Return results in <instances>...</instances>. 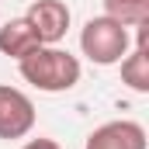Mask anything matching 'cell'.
Wrapping results in <instances>:
<instances>
[{"label":"cell","mask_w":149,"mask_h":149,"mask_svg":"<svg viewBox=\"0 0 149 149\" xmlns=\"http://www.w3.org/2000/svg\"><path fill=\"white\" fill-rule=\"evenodd\" d=\"M17 70L31 87L45 94H63L80 83V59L59 45H38L35 52L17 59Z\"/></svg>","instance_id":"6da1fadb"},{"label":"cell","mask_w":149,"mask_h":149,"mask_svg":"<svg viewBox=\"0 0 149 149\" xmlns=\"http://www.w3.org/2000/svg\"><path fill=\"white\" fill-rule=\"evenodd\" d=\"M80 49H83V56H87L90 63H97V66H118V63L128 56V49H132V35H128V28H125L121 21L101 14V17H90V21L83 24V31H80Z\"/></svg>","instance_id":"7a4b0ae2"},{"label":"cell","mask_w":149,"mask_h":149,"mask_svg":"<svg viewBox=\"0 0 149 149\" xmlns=\"http://www.w3.org/2000/svg\"><path fill=\"white\" fill-rule=\"evenodd\" d=\"M35 128V104L24 90L0 83V139H24Z\"/></svg>","instance_id":"3957f363"},{"label":"cell","mask_w":149,"mask_h":149,"mask_svg":"<svg viewBox=\"0 0 149 149\" xmlns=\"http://www.w3.org/2000/svg\"><path fill=\"white\" fill-rule=\"evenodd\" d=\"M24 17L35 28L42 45H56L59 38H66V31H70V7L63 0H35Z\"/></svg>","instance_id":"277c9868"},{"label":"cell","mask_w":149,"mask_h":149,"mask_svg":"<svg viewBox=\"0 0 149 149\" xmlns=\"http://www.w3.org/2000/svg\"><path fill=\"white\" fill-rule=\"evenodd\" d=\"M87 149H149L146 128L139 121H104L101 128H94L87 135Z\"/></svg>","instance_id":"5b68a950"},{"label":"cell","mask_w":149,"mask_h":149,"mask_svg":"<svg viewBox=\"0 0 149 149\" xmlns=\"http://www.w3.org/2000/svg\"><path fill=\"white\" fill-rule=\"evenodd\" d=\"M146 28H149V24H139L135 49L121 59V83H128L135 94H146V90H149V45H146Z\"/></svg>","instance_id":"8992f818"},{"label":"cell","mask_w":149,"mask_h":149,"mask_svg":"<svg viewBox=\"0 0 149 149\" xmlns=\"http://www.w3.org/2000/svg\"><path fill=\"white\" fill-rule=\"evenodd\" d=\"M38 45L42 42H38L35 28L28 24V17H14V21H7L0 28V52L10 56V59H24L28 52H35Z\"/></svg>","instance_id":"52a82bcc"},{"label":"cell","mask_w":149,"mask_h":149,"mask_svg":"<svg viewBox=\"0 0 149 149\" xmlns=\"http://www.w3.org/2000/svg\"><path fill=\"white\" fill-rule=\"evenodd\" d=\"M104 14L121 21L125 28L149 24V0H104Z\"/></svg>","instance_id":"ba28073f"},{"label":"cell","mask_w":149,"mask_h":149,"mask_svg":"<svg viewBox=\"0 0 149 149\" xmlns=\"http://www.w3.org/2000/svg\"><path fill=\"white\" fill-rule=\"evenodd\" d=\"M21 149H63L56 139H31V142H24Z\"/></svg>","instance_id":"9c48e42d"}]
</instances>
